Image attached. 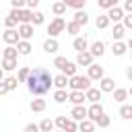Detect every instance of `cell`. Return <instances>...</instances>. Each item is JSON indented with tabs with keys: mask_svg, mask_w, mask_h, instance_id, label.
<instances>
[{
	"mask_svg": "<svg viewBox=\"0 0 132 132\" xmlns=\"http://www.w3.org/2000/svg\"><path fill=\"white\" fill-rule=\"evenodd\" d=\"M64 27H66V21L62 16H56L50 25H47V35L50 37H58L60 33H64Z\"/></svg>",
	"mask_w": 132,
	"mask_h": 132,
	"instance_id": "3957f363",
	"label": "cell"
},
{
	"mask_svg": "<svg viewBox=\"0 0 132 132\" xmlns=\"http://www.w3.org/2000/svg\"><path fill=\"white\" fill-rule=\"evenodd\" d=\"M37 126H39V130H41V132H52V130H54V122H52L50 118H43Z\"/></svg>",
	"mask_w": 132,
	"mask_h": 132,
	"instance_id": "d6a6232c",
	"label": "cell"
},
{
	"mask_svg": "<svg viewBox=\"0 0 132 132\" xmlns=\"http://www.w3.org/2000/svg\"><path fill=\"white\" fill-rule=\"evenodd\" d=\"M120 0H97V4H99V8H111V6H116Z\"/></svg>",
	"mask_w": 132,
	"mask_h": 132,
	"instance_id": "ab89813d",
	"label": "cell"
},
{
	"mask_svg": "<svg viewBox=\"0 0 132 132\" xmlns=\"http://www.w3.org/2000/svg\"><path fill=\"white\" fill-rule=\"evenodd\" d=\"M31 12H33L31 8H25V6L19 8V23H29L31 21Z\"/></svg>",
	"mask_w": 132,
	"mask_h": 132,
	"instance_id": "83f0119b",
	"label": "cell"
},
{
	"mask_svg": "<svg viewBox=\"0 0 132 132\" xmlns=\"http://www.w3.org/2000/svg\"><path fill=\"white\" fill-rule=\"evenodd\" d=\"M6 93H8V89H6L4 80H0V95H6Z\"/></svg>",
	"mask_w": 132,
	"mask_h": 132,
	"instance_id": "c3c4849f",
	"label": "cell"
},
{
	"mask_svg": "<svg viewBox=\"0 0 132 132\" xmlns=\"http://www.w3.org/2000/svg\"><path fill=\"white\" fill-rule=\"evenodd\" d=\"M66 62H68V60H66L64 56H56V58H54V66H56L60 72H62V68H64V64H66Z\"/></svg>",
	"mask_w": 132,
	"mask_h": 132,
	"instance_id": "60d3db41",
	"label": "cell"
},
{
	"mask_svg": "<svg viewBox=\"0 0 132 132\" xmlns=\"http://www.w3.org/2000/svg\"><path fill=\"white\" fill-rule=\"evenodd\" d=\"M124 35H126V27H124L122 23H116V25H113V29H111V37H113V41L124 39Z\"/></svg>",
	"mask_w": 132,
	"mask_h": 132,
	"instance_id": "ac0fdd59",
	"label": "cell"
},
{
	"mask_svg": "<svg viewBox=\"0 0 132 132\" xmlns=\"http://www.w3.org/2000/svg\"><path fill=\"white\" fill-rule=\"evenodd\" d=\"M43 109H45V99H33V101H31V111L41 113Z\"/></svg>",
	"mask_w": 132,
	"mask_h": 132,
	"instance_id": "f546056e",
	"label": "cell"
},
{
	"mask_svg": "<svg viewBox=\"0 0 132 132\" xmlns=\"http://www.w3.org/2000/svg\"><path fill=\"white\" fill-rule=\"evenodd\" d=\"M111 52H113V56H124L126 52H128V45L120 39V41H113V45H111Z\"/></svg>",
	"mask_w": 132,
	"mask_h": 132,
	"instance_id": "44dd1931",
	"label": "cell"
},
{
	"mask_svg": "<svg viewBox=\"0 0 132 132\" xmlns=\"http://www.w3.org/2000/svg\"><path fill=\"white\" fill-rule=\"evenodd\" d=\"M80 25L76 23V21H70V23H66V27H64V31L66 33H70V35H80Z\"/></svg>",
	"mask_w": 132,
	"mask_h": 132,
	"instance_id": "d4e9b609",
	"label": "cell"
},
{
	"mask_svg": "<svg viewBox=\"0 0 132 132\" xmlns=\"http://www.w3.org/2000/svg\"><path fill=\"white\" fill-rule=\"evenodd\" d=\"M76 68H78V66H76V62H70V60H68V62L64 64V68H62V74L72 76V74H76Z\"/></svg>",
	"mask_w": 132,
	"mask_h": 132,
	"instance_id": "f1b7e54d",
	"label": "cell"
},
{
	"mask_svg": "<svg viewBox=\"0 0 132 132\" xmlns=\"http://www.w3.org/2000/svg\"><path fill=\"white\" fill-rule=\"evenodd\" d=\"M72 21H76L80 27H85V25L89 23V12H87V10H82V8H78V10L74 12V19H72Z\"/></svg>",
	"mask_w": 132,
	"mask_h": 132,
	"instance_id": "d6986e66",
	"label": "cell"
},
{
	"mask_svg": "<svg viewBox=\"0 0 132 132\" xmlns=\"http://www.w3.org/2000/svg\"><path fill=\"white\" fill-rule=\"evenodd\" d=\"M66 120H68L66 116H58V118H56V122H54V126H58L60 130H64V126H66Z\"/></svg>",
	"mask_w": 132,
	"mask_h": 132,
	"instance_id": "7bdbcfd3",
	"label": "cell"
},
{
	"mask_svg": "<svg viewBox=\"0 0 132 132\" xmlns=\"http://www.w3.org/2000/svg\"><path fill=\"white\" fill-rule=\"evenodd\" d=\"M101 91H99V87H89L87 91H85V99L87 101H91V103H95V101H99L101 99Z\"/></svg>",
	"mask_w": 132,
	"mask_h": 132,
	"instance_id": "9a60e30c",
	"label": "cell"
},
{
	"mask_svg": "<svg viewBox=\"0 0 132 132\" xmlns=\"http://www.w3.org/2000/svg\"><path fill=\"white\" fill-rule=\"evenodd\" d=\"M2 78H4V70L0 68V80H2Z\"/></svg>",
	"mask_w": 132,
	"mask_h": 132,
	"instance_id": "f907efd6",
	"label": "cell"
},
{
	"mask_svg": "<svg viewBox=\"0 0 132 132\" xmlns=\"http://www.w3.org/2000/svg\"><path fill=\"white\" fill-rule=\"evenodd\" d=\"M70 118H72V120H76V122L85 120V118H87V107H85L82 103L74 105V107H72V111H70Z\"/></svg>",
	"mask_w": 132,
	"mask_h": 132,
	"instance_id": "5bb4252c",
	"label": "cell"
},
{
	"mask_svg": "<svg viewBox=\"0 0 132 132\" xmlns=\"http://www.w3.org/2000/svg\"><path fill=\"white\" fill-rule=\"evenodd\" d=\"M85 2H87V0H85Z\"/></svg>",
	"mask_w": 132,
	"mask_h": 132,
	"instance_id": "816d5d0a",
	"label": "cell"
},
{
	"mask_svg": "<svg viewBox=\"0 0 132 132\" xmlns=\"http://www.w3.org/2000/svg\"><path fill=\"white\" fill-rule=\"evenodd\" d=\"M2 80H4V85H6V89H8V91H14V89L19 87L16 76H6V78H2Z\"/></svg>",
	"mask_w": 132,
	"mask_h": 132,
	"instance_id": "836d02e7",
	"label": "cell"
},
{
	"mask_svg": "<svg viewBox=\"0 0 132 132\" xmlns=\"http://www.w3.org/2000/svg\"><path fill=\"white\" fill-rule=\"evenodd\" d=\"M54 87H56V89H66V87H68V76L62 74V72H60L58 76H54Z\"/></svg>",
	"mask_w": 132,
	"mask_h": 132,
	"instance_id": "484cf974",
	"label": "cell"
},
{
	"mask_svg": "<svg viewBox=\"0 0 132 132\" xmlns=\"http://www.w3.org/2000/svg\"><path fill=\"white\" fill-rule=\"evenodd\" d=\"M101 113H103V105H101L99 101H95V103H91V107H87V118L93 120V122H95Z\"/></svg>",
	"mask_w": 132,
	"mask_h": 132,
	"instance_id": "7c38bea8",
	"label": "cell"
},
{
	"mask_svg": "<svg viewBox=\"0 0 132 132\" xmlns=\"http://www.w3.org/2000/svg\"><path fill=\"white\" fill-rule=\"evenodd\" d=\"M29 70H31V68L21 66V68H19V72H16V80H19V82H25V80H27V76H29Z\"/></svg>",
	"mask_w": 132,
	"mask_h": 132,
	"instance_id": "8d00e7d4",
	"label": "cell"
},
{
	"mask_svg": "<svg viewBox=\"0 0 132 132\" xmlns=\"http://www.w3.org/2000/svg\"><path fill=\"white\" fill-rule=\"evenodd\" d=\"M76 126H78V124H76V120L68 118V120H66V126H64V130H68V132H74V130H76Z\"/></svg>",
	"mask_w": 132,
	"mask_h": 132,
	"instance_id": "b9f144b4",
	"label": "cell"
},
{
	"mask_svg": "<svg viewBox=\"0 0 132 132\" xmlns=\"http://www.w3.org/2000/svg\"><path fill=\"white\" fill-rule=\"evenodd\" d=\"M111 93H113V99H116L118 103H124L126 97H128V89H122V87H116Z\"/></svg>",
	"mask_w": 132,
	"mask_h": 132,
	"instance_id": "cb8c5ba5",
	"label": "cell"
},
{
	"mask_svg": "<svg viewBox=\"0 0 132 132\" xmlns=\"http://www.w3.org/2000/svg\"><path fill=\"white\" fill-rule=\"evenodd\" d=\"M2 39H4V43H6V45H14L21 37H19V33H16V29H14V27H6V31L2 33Z\"/></svg>",
	"mask_w": 132,
	"mask_h": 132,
	"instance_id": "5b68a950",
	"label": "cell"
},
{
	"mask_svg": "<svg viewBox=\"0 0 132 132\" xmlns=\"http://www.w3.org/2000/svg\"><path fill=\"white\" fill-rule=\"evenodd\" d=\"M95 58L91 56L89 50H82V52H76V66H89Z\"/></svg>",
	"mask_w": 132,
	"mask_h": 132,
	"instance_id": "8fae6325",
	"label": "cell"
},
{
	"mask_svg": "<svg viewBox=\"0 0 132 132\" xmlns=\"http://www.w3.org/2000/svg\"><path fill=\"white\" fill-rule=\"evenodd\" d=\"M43 21H45V14L33 8V12H31V21H29V23H31L33 27H37V25H43Z\"/></svg>",
	"mask_w": 132,
	"mask_h": 132,
	"instance_id": "603a6c76",
	"label": "cell"
},
{
	"mask_svg": "<svg viewBox=\"0 0 132 132\" xmlns=\"http://www.w3.org/2000/svg\"><path fill=\"white\" fill-rule=\"evenodd\" d=\"M87 50L91 52L93 58H101V56L105 54V41H101V39H99V41H93L91 47H87Z\"/></svg>",
	"mask_w": 132,
	"mask_h": 132,
	"instance_id": "30bf717a",
	"label": "cell"
},
{
	"mask_svg": "<svg viewBox=\"0 0 132 132\" xmlns=\"http://www.w3.org/2000/svg\"><path fill=\"white\" fill-rule=\"evenodd\" d=\"M87 68H89L87 76H89L91 80H99V78H101V76L105 74V72H103V66H99V64H95V62H91V64H89Z\"/></svg>",
	"mask_w": 132,
	"mask_h": 132,
	"instance_id": "52a82bcc",
	"label": "cell"
},
{
	"mask_svg": "<svg viewBox=\"0 0 132 132\" xmlns=\"http://www.w3.org/2000/svg\"><path fill=\"white\" fill-rule=\"evenodd\" d=\"M4 58H14V60H16V58H19L16 47H14V45H6V47H4Z\"/></svg>",
	"mask_w": 132,
	"mask_h": 132,
	"instance_id": "74e56055",
	"label": "cell"
},
{
	"mask_svg": "<svg viewBox=\"0 0 132 132\" xmlns=\"http://www.w3.org/2000/svg\"><path fill=\"white\" fill-rule=\"evenodd\" d=\"M62 2L66 4V8H74V10L85 6V0H62Z\"/></svg>",
	"mask_w": 132,
	"mask_h": 132,
	"instance_id": "e575fe53",
	"label": "cell"
},
{
	"mask_svg": "<svg viewBox=\"0 0 132 132\" xmlns=\"http://www.w3.org/2000/svg\"><path fill=\"white\" fill-rule=\"evenodd\" d=\"M25 82H27L29 93L39 97V95H45L47 91H52V87H54V76L50 74L47 68H43V66H35V68L29 70V76H27Z\"/></svg>",
	"mask_w": 132,
	"mask_h": 132,
	"instance_id": "6da1fadb",
	"label": "cell"
},
{
	"mask_svg": "<svg viewBox=\"0 0 132 132\" xmlns=\"http://www.w3.org/2000/svg\"><path fill=\"white\" fill-rule=\"evenodd\" d=\"M16 33H19V37H21V39H31V37H33V33H35V27H33L31 23H21V25H19V29H16Z\"/></svg>",
	"mask_w": 132,
	"mask_h": 132,
	"instance_id": "277c9868",
	"label": "cell"
},
{
	"mask_svg": "<svg viewBox=\"0 0 132 132\" xmlns=\"http://www.w3.org/2000/svg\"><path fill=\"white\" fill-rule=\"evenodd\" d=\"M66 101H70L72 105H78V103H85L87 99H85V91H70L68 93V99Z\"/></svg>",
	"mask_w": 132,
	"mask_h": 132,
	"instance_id": "2e32d148",
	"label": "cell"
},
{
	"mask_svg": "<svg viewBox=\"0 0 132 132\" xmlns=\"http://www.w3.org/2000/svg\"><path fill=\"white\" fill-rule=\"evenodd\" d=\"M58 50H60V43H58L56 37H47V39L43 41V52H45V54H56Z\"/></svg>",
	"mask_w": 132,
	"mask_h": 132,
	"instance_id": "4fadbf2b",
	"label": "cell"
},
{
	"mask_svg": "<svg viewBox=\"0 0 132 132\" xmlns=\"http://www.w3.org/2000/svg\"><path fill=\"white\" fill-rule=\"evenodd\" d=\"M25 6L33 10V8H37V6H39V0H25Z\"/></svg>",
	"mask_w": 132,
	"mask_h": 132,
	"instance_id": "ee69618b",
	"label": "cell"
},
{
	"mask_svg": "<svg viewBox=\"0 0 132 132\" xmlns=\"http://www.w3.org/2000/svg\"><path fill=\"white\" fill-rule=\"evenodd\" d=\"M95 25H97V29H107V27H109V19H107V14H99Z\"/></svg>",
	"mask_w": 132,
	"mask_h": 132,
	"instance_id": "d590c367",
	"label": "cell"
},
{
	"mask_svg": "<svg viewBox=\"0 0 132 132\" xmlns=\"http://www.w3.org/2000/svg\"><path fill=\"white\" fill-rule=\"evenodd\" d=\"M76 130H80V132H93V130H95V122H93V120H89V118H85V120H80V122H78Z\"/></svg>",
	"mask_w": 132,
	"mask_h": 132,
	"instance_id": "ffe728a7",
	"label": "cell"
},
{
	"mask_svg": "<svg viewBox=\"0 0 132 132\" xmlns=\"http://www.w3.org/2000/svg\"><path fill=\"white\" fill-rule=\"evenodd\" d=\"M124 12H132V0H124Z\"/></svg>",
	"mask_w": 132,
	"mask_h": 132,
	"instance_id": "7dc6e473",
	"label": "cell"
},
{
	"mask_svg": "<svg viewBox=\"0 0 132 132\" xmlns=\"http://www.w3.org/2000/svg\"><path fill=\"white\" fill-rule=\"evenodd\" d=\"M52 12H54L56 16H62V14L66 12V4H64L62 0H58V2H54V4H52Z\"/></svg>",
	"mask_w": 132,
	"mask_h": 132,
	"instance_id": "4316f807",
	"label": "cell"
},
{
	"mask_svg": "<svg viewBox=\"0 0 132 132\" xmlns=\"http://www.w3.org/2000/svg\"><path fill=\"white\" fill-rule=\"evenodd\" d=\"M120 116H122L124 120H132V105H122Z\"/></svg>",
	"mask_w": 132,
	"mask_h": 132,
	"instance_id": "f35d334b",
	"label": "cell"
},
{
	"mask_svg": "<svg viewBox=\"0 0 132 132\" xmlns=\"http://www.w3.org/2000/svg\"><path fill=\"white\" fill-rule=\"evenodd\" d=\"M122 16H124V8H120L118 4L111 6V8H107V19H109V23H120Z\"/></svg>",
	"mask_w": 132,
	"mask_h": 132,
	"instance_id": "ba28073f",
	"label": "cell"
},
{
	"mask_svg": "<svg viewBox=\"0 0 132 132\" xmlns=\"http://www.w3.org/2000/svg\"><path fill=\"white\" fill-rule=\"evenodd\" d=\"M14 47H16V52H19V56H29L31 50H33V45H31L29 39H19V41L14 43Z\"/></svg>",
	"mask_w": 132,
	"mask_h": 132,
	"instance_id": "9c48e42d",
	"label": "cell"
},
{
	"mask_svg": "<svg viewBox=\"0 0 132 132\" xmlns=\"http://www.w3.org/2000/svg\"><path fill=\"white\" fill-rule=\"evenodd\" d=\"M72 47H74L76 52H82V50H87V47H89V41H87V37H85V35H74Z\"/></svg>",
	"mask_w": 132,
	"mask_h": 132,
	"instance_id": "e0dca14e",
	"label": "cell"
},
{
	"mask_svg": "<svg viewBox=\"0 0 132 132\" xmlns=\"http://www.w3.org/2000/svg\"><path fill=\"white\" fill-rule=\"evenodd\" d=\"M68 87H70V91H87L91 87V78L76 72V74L68 76Z\"/></svg>",
	"mask_w": 132,
	"mask_h": 132,
	"instance_id": "7a4b0ae2",
	"label": "cell"
},
{
	"mask_svg": "<svg viewBox=\"0 0 132 132\" xmlns=\"http://www.w3.org/2000/svg\"><path fill=\"white\" fill-rule=\"evenodd\" d=\"M109 124H111V118H109V116H105V111L95 120V126H99V128H109Z\"/></svg>",
	"mask_w": 132,
	"mask_h": 132,
	"instance_id": "4dcf8cb0",
	"label": "cell"
},
{
	"mask_svg": "<svg viewBox=\"0 0 132 132\" xmlns=\"http://www.w3.org/2000/svg\"><path fill=\"white\" fill-rule=\"evenodd\" d=\"M126 78H128V80L132 78V68H128V70H126Z\"/></svg>",
	"mask_w": 132,
	"mask_h": 132,
	"instance_id": "681fc988",
	"label": "cell"
},
{
	"mask_svg": "<svg viewBox=\"0 0 132 132\" xmlns=\"http://www.w3.org/2000/svg\"><path fill=\"white\" fill-rule=\"evenodd\" d=\"M97 82H99V91H101V93H111V91L116 89V80L109 78V76H105V74H103Z\"/></svg>",
	"mask_w": 132,
	"mask_h": 132,
	"instance_id": "8992f818",
	"label": "cell"
},
{
	"mask_svg": "<svg viewBox=\"0 0 132 132\" xmlns=\"http://www.w3.org/2000/svg\"><path fill=\"white\" fill-rule=\"evenodd\" d=\"M66 99H68L66 89H56V91H54V101H56V103H64Z\"/></svg>",
	"mask_w": 132,
	"mask_h": 132,
	"instance_id": "1f68e13d",
	"label": "cell"
},
{
	"mask_svg": "<svg viewBox=\"0 0 132 132\" xmlns=\"http://www.w3.org/2000/svg\"><path fill=\"white\" fill-rule=\"evenodd\" d=\"M10 6L12 8H23L25 6V0H10Z\"/></svg>",
	"mask_w": 132,
	"mask_h": 132,
	"instance_id": "f6af8a7d",
	"label": "cell"
},
{
	"mask_svg": "<svg viewBox=\"0 0 132 132\" xmlns=\"http://www.w3.org/2000/svg\"><path fill=\"white\" fill-rule=\"evenodd\" d=\"M16 66H19V64H16L14 58H2V66H0V68H2L4 72H12V70H16Z\"/></svg>",
	"mask_w": 132,
	"mask_h": 132,
	"instance_id": "7402d4cb",
	"label": "cell"
},
{
	"mask_svg": "<svg viewBox=\"0 0 132 132\" xmlns=\"http://www.w3.org/2000/svg\"><path fill=\"white\" fill-rule=\"evenodd\" d=\"M37 130H39L37 124H27V126H25V132H37Z\"/></svg>",
	"mask_w": 132,
	"mask_h": 132,
	"instance_id": "bcb514c9",
	"label": "cell"
}]
</instances>
